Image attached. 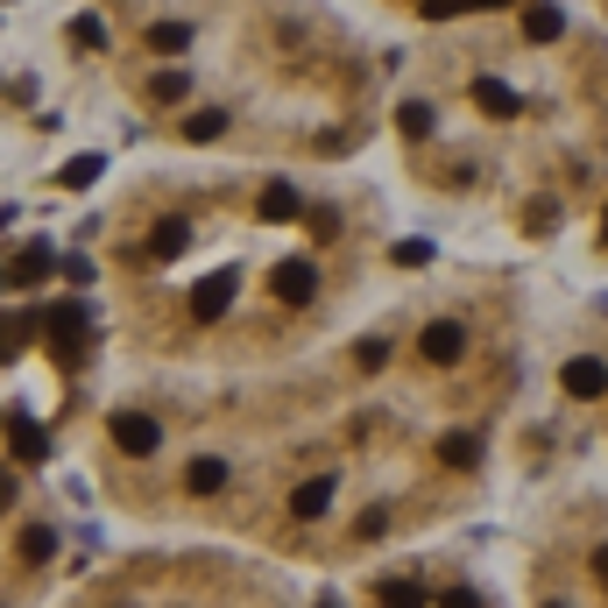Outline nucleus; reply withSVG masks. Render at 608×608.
<instances>
[{"instance_id":"nucleus-20","label":"nucleus","mask_w":608,"mask_h":608,"mask_svg":"<svg viewBox=\"0 0 608 608\" xmlns=\"http://www.w3.org/2000/svg\"><path fill=\"white\" fill-rule=\"evenodd\" d=\"M150 93H156V99H184V93H191V79H184V71H156Z\"/></svg>"},{"instance_id":"nucleus-9","label":"nucleus","mask_w":608,"mask_h":608,"mask_svg":"<svg viewBox=\"0 0 608 608\" xmlns=\"http://www.w3.org/2000/svg\"><path fill=\"white\" fill-rule=\"evenodd\" d=\"M524 36L530 43H559V36H567V14L545 8V0H530V8H524Z\"/></svg>"},{"instance_id":"nucleus-2","label":"nucleus","mask_w":608,"mask_h":608,"mask_svg":"<svg viewBox=\"0 0 608 608\" xmlns=\"http://www.w3.org/2000/svg\"><path fill=\"white\" fill-rule=\"evenodd\" d=\"M270 290H276L284 305H311V298H319V270L290 255V262H276V270H270Z\"/></svg>"},{"instance_id":"nucleus-27","label":"nucleus","mask_w":608,"mask_h":608,"mask_svg":"<svg viewBox=\"0 0 608 608\" xmlns=\"http://www.w3.org/2000/svg\"><path fill=\"white\" fill-rule=\"evenodd\" d=\"M439 608H481V595H474V587H446V595H439Z\"/></svg>"},{"instance_id":"nucleus-13","label":"nucleus","mask_w":608,"mask_h":608,"mask_svg":"<svg viewBox=\"0 0 608 608\" xmlns=\"http://www.w3.org/2000/svg\"><path fill=\"white\" fill-rule=\"evenodd\" d=\"M375 608H425V587L418 581H382L375 587Z\"/></svg>"},{"instance_id":"nucleus-26","label":"nucleus","mask_w":608,"mask_h":608,"mask_svg":"<svg viewBox=\"0 0 608 608\" xmlns=\"http://www.w3.org/2000/svg\"><path fill=\"white\" fill-rule=\"evenodd\" d=\"M354 361H361V368H382V361H390V347H382V339H361V347H354Z\"/></svg>"},{"instance_id":"nucleus-18","label":"nucleus","mask_w":608,"mask_h":608,"mask_svg":"<svg viewBox=\"0 0 608 608\" xmlns=\"http://www.w3.org/2000/svg\"><path fill=\"white\" fill-rule=\"evenodd\" d=\"M219 128H227V114H219V107H199V114L184 121V135H191V142H213Z\"/></svg>"},{"instance_id":"nucleus-22","label":"nucleus","mask_w":608,"mask_h":608,"mask_svg":"<svg viewBox=\"0 0 608 608\" xmlns=\"http://www.w3.org/2000/svg\"><path fill=\"white\" fill-rule=\"evenodd\" d=\"M43 270H50V248H43V241H36V248H28V255H22V262H14V284H28V276H43Z\"/></svg>"},{"instance_id":"nucleus-29","label":"nucleus","mask_w":608,"mask_h":608,"mask_svg":"<svg viewBox=\"0 0 608 608\" xmlns=\"http://www.w3.org/2000/svg\"><path fill=\"white\" fill-rule=\"evenodd\" d=\"M601 234H608V213H601Z\"/></svg>"},{"instance_id":"nucleus-28","label":"nucleus","mask_w":608,"mask_h":608,"mask_svg":"<svg viewBox=\"0 0 608 608\" xmlns=\"http://www.w3.org/2000/svg\"><path fill=\"white\" fill-rule=\"evenodd\" d=\"M595 573H601V587H608V545H601V552H595Z\"/></svg>"},{"instance_id":"nucleus-4","label":"nucleus","mask_w":608,"mask_h":608,"mask_svg":"<svg viewBox=\"0 0 608 608\" xmlns=\"http://www.w3.org/2000/svg\"><path fill=\"white\" fill-rule=\"evenodd\" d=\"M234 284H241V276H234V270H219V276H205V284H199V290H191V319H199V325H213V319H219V311H227V305H234Z\"/></svg>"},{"instance_id":"nucleus-17","label":"nucleus","mask_w":608,"mask_h":608,"mask_svg":"<svg viewBox=\"0 0 608 608\" xmlns=\"http://www.w3.org/2000/svg\"><path fill=\"white\" fill-rule=\"evenodd\" d=\"M184 43H191V28H184V22H156V28H150V50H156V57H177Z\"/></svg>"},{"instance_id":"nucleus-10","label":"nucleus","mask_w":608,"mask_h":608,"mask_svg":"<svg viewBox=\"0 0 608 608\" xmlns=\"http://www.w3.org/2000/svg\"><path fill=\"white\" fill-rule=\"evenodd\" d=\"M325 502H333V474H319V481H305L298 496H290V516H305V524H311V516H325Z\"/></svg>"},{"instance_id":"nucleus-14","label":"nucleus","mask_w":608,"mask_h":608,"mask_svg":"<svg viewBox=\"0 0 608 608\" xmlns=\"http://www.w3.org/2000/svg\"><path fill=\"white\" fill-rule=\"evenodd\" d=\"M298 213H305V199H298L290 184H270V191H262V219H298Z\"/></svg>"},{"instance_id":"nucleus-15","label":"nucleus","mask_w":608,"mask_h":608,"mask_svg":"<svg viewBox=\"0 0 608 608\" xmlns=\"http://www.w3.org/2000/svg\"><path fill=\"white\" fill-rule=\"evenodd\" d=\"M396 128H404V135H432V128H439V114L425 107V99H404V107H396Z\"/></svg>"},{"instance_id":"nucleus-24","label":"nucleus","mask_w":608,"mask_h":608,"mask_svg":"<svg viewBox=\"0 0 608 608\" xmlns=\"http://www.w3.org/2000/svg\"><path fill=\"white\" fill-rule=\"evenodd\" d=\"M425 262H432V248H425V241H396V270H425Z\"/></svg>"},{"instance_id":"nucleus-11","label":"nucleus","mask_w":608,"mask_h":608,"mask_svg":"<svg viewBox=\"0 0 608 608\" xmlns=\"http://www.w3.org/2000/svg\"><path fill=\"white\" fill-rule=\"evenodd\" d=\"M439 460H446L453 474H467L474 460H481V439H474V432H446V439H439Z\"/></svg>"},{"instance_id":"nucleus-8","label":"nucleus","mask_w":608,"mask_h":608,"mask_svg":"<svg viewBox=\"0 0 608 608\" xmlns=\"http://www.w3.org/2000/svg\"><path fill=\"white\" fill-rule=\"evenodd\" d=\"M474 107H481V114H496V121H510V114L524 107V99H516L502 79H474Z\"/></svg>"},{"instance_id":"nucleus-23","label":"nucleus","mask_w":608,"mask_h":608,"mask_svg":"<svg viewBox=\"0 0 608 608\" xmlns=\"http://www.w3.org/2000/svg\"><path fill=\"white\" fill-rule=\"evenodd\" d=\"M71 43H85V50H99V43H107V28H99L93 14H79V22H71Z\"/></svg>"},{"instance_id":"nucleus-16","label":"nucleus","mask_w":608,"mask_h":608,"mask_svg":"<svg viewBox=\"0 0 608 608\" xmlns=\"http://www.w3.org/2000/svg\"><path fill=\"white\" fill-rule=\"evenodd\" d=\"M184 241H191V227H184V219H163V227H156V262H170V255H184Z\"/></svg>"},{"instance_id":"nucleus-25","label":"nucleus","mask_w":608,"mask_h":608,"mask_svg":"<svg viewBox=\"0 0 608 608\" xmlns=\"http://www.w3.org/2000/svg\"><path fill=\"white\" fill-rule=\"evenodd\" d=\"M418 8H425V14H432V22H453V14H467V8H474V0H418Z\"/></svg>"},{"instance_id":"nucleus-12","label":"nucleus","mask_w":608,"mask_h":608,"mask_svg":"<svg viewBox=\"0 0 608 608\" xmlns=\"http://www.w3.org/2000/svg\"><path fill=\"white\" fill-rule=\"evenodd\" d=\"M184 488H191V496H213V488H227V460H191V467H184Z\"/></svg>"},{"instance_id":"nucleus-6","label":"nucleus","mask_w":608,"mask_h":608,"mask_svg":"<svg viewBox=\"0 0 608 608\" xmlns=\"http://www.w3.org/2000/svg\"><path fill=\"white\" fill-rule=\"evenodd\" d=\"M559 382H567V396H608V368L595 361V354L567 361V368H559Z\"/></svg>"},{"instance_id":"nucleus-5","label":"nucleus","mask_w":608,"mask_h":608,"mask_svg":"<svg viewBox=\"0 0 608 608\" xmlns=\"http://www.w3.org/2000/svg\"><path fill=\"white\" fill-rule=\"evenodd\" d=\"M418 347H425V361H432V368H453L460 354H467V333H460L453 319H439V325H425V339H418Z\"/></svg>"},{"instance_id":"nucleus-7","label":"nucleus","mask_w":608,"mask_h":608,"mask_svg":"<svg viewBox=\"0 0 608 608\" xmlns=\"http://www.w3.org/2000/svg\"><path fill=\"white\" fill-rule=\"evenodd\" d=\"M8 446H14V460H28V467H36V460H50V439H43V425H28L22 410L8 418Z\"/></svg>"},{"instance_id":"nucleus-3","label":"nucleus","mask_w":608,"mask_h":608,"mask_svg":"<svg viewBox=\"0 0 608 608\" xmlns=\"http://www.w3.org/2000/svg\"><path fill=\"white\" fill-rule=\"evenodd\" d=\"M107 432H114V446H121V453H135V460L163 446L156 418H142V410H114V425H107Z\"/></svg>"},{"instance_id":"nucleus-21","label":"nucleus","mask_w":608,"mask_h":608,"mask_svg":"<svg viewBox=\"0 0 608 608\" xmlns=\"http://www.w3.org/2000/svg\"><path fill=\"white\" fill-rule=\"evenodd\" d=\"M50 552H57V538H50L43 524H28V530H22V559H50Z\"/></svg>"},{"instance_id":"nucleus-1","label":"nucleus","mask_w":608,"mask_h":608,"mask_svg":"<svg viewBox=\"0 0 608 608\" xmlns=\"http://www.w3.org/2000/svg\"><path fill=\"white\" fill-rule=\"evenodd\" d=\"M43 333L57 339V361H79L85 339H93V325H85V305H79V298L50 305V311H43Z\"/></svg>"},{"instance_id":"nucleus-19","label":"nucleus","mask_w":608,"mask_h":608,"mask_svg":"<svg viewBox=\"0 0 608 608\" xmlns=\"http://www.w3.org/2000/svg\"><path fill=\"white\" fill-rule=\"evenodd\" d=\"M93 177H99V156H71V163H64V177H57V184L85 191V184H93Z\"/></svg>"}]
</instances>
